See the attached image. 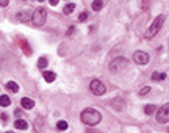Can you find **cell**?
Segmentation results:
<instances>
[{
    "label": "cell",
    "instance_id": "cell-3",
    "mask_svg": "<svg viewBox=\"0 0 169 133\" xmlns=\"http://www.w3.org/2000/svg\"><path fill=\"white\" fill-rule=\"evenodd\" d=\"M46 20H47V10L46 8H38V10H34L33 11V14H31V22L33 25H36V27H42L46 24Z\"/></svg>",
    "mask_w": 169,
    "mask_h": 133
},
{
    "label": "cell",
    "instance_id": "cell-7",
    "mask_svg": "<svg viewBox=\"0 0 169 133\" xmlns=\"http://www.w3.org/2000/svg\"><path fill=\"white\" fill-rule=\"evenodd\" d=\"M133 60H135V63H138V64H147L149 63V53H146L143 50H138L133 53Z\"/></svg>",
    "mask_w": 169,
    "mask_h": 133
},
{
    "label": "cell",
    "instance_id": "cell-20",
    "mask_svg": "<svg viewBox=\"0 0 169 133\" xmlns=\"http://www.w3.org/2000/svg\"><path fill=\"white\" fill-rule=\"evenodd\" d=\"M56 127H58V130H66L67 129V122L66 121H60L58 124H56Z\"/></svg>",
    "mask_w": 169,
    "mask_h": 133
},
{
    "label": "cell",
    "instance_id": "cell-16",
    "mask_svg": "<svg viewBox=\"0 0 169 133\" xmlns=\"http://www.w3.org/2000/svg\"><path fill=\"white\" fill-rule=\"evenodd\" d=\"M47 63H49V61H47V58H46V57H41V58L38 60V67H39V69H46Z\"/></svg>",
    "mask_w": 169,
    "mask_h": 133
},
{
    "label": "cell",
    "instance_id": "cell-21",
    "mask_svg": "<svg viewBox=\"0 0 169 133\" xmlns=\"http://www.w3.org/2000/svg\"><path fill=\"white\" fill-rule=\"evenodd\" d=\"M22 47L25 49V53H27V55H31V50H30V47H28L27 41H24V43H22Z\"/></svg>",
    "mask_w": 169,
    "mask_h": 133
},
{
    "label": "cell",
    "instance_id": "cell-22",
    "mask_svg": "<svg viewBox=\"0 0 169 133\" xmlns=\"http://www.w3.org/2000/svg\"><path fill=\"white\" fill-rule=\"evenodd\" d=\"M149 91H150V86H144L143 89L139 91V94H141V96H146L147 93H149Z\"/></svg>",
    "mask_w": 169,
    "mask_h": 133
},
{
    "label": "cell",
    "instance_id": "cell-19",
    "mask_svg": "<svg viewBox=\"0 0 169 133\" xmlns=\"http://www.w3.org/2000/svg\"><path fill=\"white\" fill-rule=\"evenodd\" d=\"M103 6V2H100V0H96V2H93V10L94 11H99Z\"/></svg>",
    "mask_w": 169,
    "mask_h": 133
},
{
    "label": "cell",
    "instance_id": "cell-10",
    "mask_svg": "<svg viewBox=\"0 0 169 133\" xmlns=\"http://www.w3.org/2000/svg\"><path fill=\"white\" fill-rule=\"evenodd\" d=\"M42 75H44V80H46V81H49V83L55 81V78H56L55 72H52V71H46V72H42Z\"/></svg>",
    "mask_w": 169,
    "mask_h": 133
},
{
    "label": "cell",
    "instance_id": "cell-12",
    "mask_svg": "<svg viewBox=\"0 0 169 133\" xmlns=\"http://www.w3.org/2000/svg\"><path fill=\"white\" fill-rule=\"evenodd\" d=\"M74 10H75V5L74 3H67L64 8H63V13H64L66 16H69V14H72L74 13Z\"/></svg>",
    "mask_w": 169,
    "mask_h": 133
},
{
    "label": "cell",
    "instance_id": "cell-6",
    "mask_svg": "<svg viewBox=\"0 0 169 133\" xmlns=\"http://www.w3.org/2000/svg\"><path fill=\"white\" fill-rule=\"evenodd\" d=\"M157 121L160 124H168V121H169V105L168 103H165L161 108H158V111H157Z\"/></svg>",
    "mask_w": 169,
    "mask_h": 133
},
{
    "label": "cell",
    "instance_id": "cell-5",
    "mask_svg": "<svg viewBox=\"0 0 169 133\" xmlns=\"http://www.w3.org/2000/svg\"><path fill=\"white\" fill-rule=\"evenodd\" d=\"M89 89H91V93L96 94V96H103L105 91H107V88H105V85L100 80H93V81H91Z\"/></svg>",
    "mask_w": 169,
    "mask_h": 133
},
{
    "label": "cell",
    "instance_id": "cell-11",
    "mask_svg": "<svg viewBox=\"0 0 169 133\" xmlns=\"http://www.w3.org/2000/svg\"><path fill=\"white\" fill-rule=\"evenodd\" d=\"M11 105V99L8 96H0V107H10Z\"/></svg>",
    "mask_w": 169,
    "mask_h": 133
},
{
    "label": "cell",
    "instance_id": "cell-23",
    "mask_svg": "<svg viewBox=\"0 0 169 133\" xmlns=\"http://www.w3.org/2000/svg\"><path fill=\"white\" fill-rule=\"evenodd\" d=\"M88 19V13H82V14L79 16V20L80 22H83V20H86Z\"/></svg>",
    "mask_w": 169,
    "mask_h": 133
},
{
    "label": "cell",
    "instance_id": "cell-14",
    "mask_svg": "<svg viewBox=\"0 0 169 133\" xmlns=\"http://www.w3.org/2000/svg\"><path fill=\"white\" fill-rule=\"evenodd\" d=\"M166 78V74H161V72H153L152 74V80L155 81H160V80H165Z\"/></svg>",
    "mask_w": 169,
    "mask_h": 133
},
{
    "label": "cell",
    "instance_id": "cell-24",
    "mask_svg": "<svg viewBox=\"0 0 169 133\" xmlns=\"http://www.w3.org/2000/svg\"><path fill=\"white\" fill-rule=\"evenodd\" d=\"M0 5H2V6H6V5H8V2H6V0H2V2H0Z\"/></svg>",
    "mask_w": 169,
    "mask_h": 133
},
{
    "label": "cell",
    "instance_id": "cell-8",
    "mask_svg": "<svg viewBox=\"0 0 169 133\" xmlns=\"http://www.w3.org/2000/svg\"><path fill=\"white\" fill-rule=\"evenodd\" d=\"M20 105H22L25 110H31V108L34 107V102H33L31 99H28V97H24V99L20 100Z\"/></svg>",
    "mask_w": 169,
    "mask_h": 133
},
{
    "label": "cell",
    "instance_id": "cell-18",
    "mask_svg": "<svg viewBox=\"0 0 169 133\" xmlns=\"http://www.w3.org/2000/svg\"><path fill=\"white\" fill-rule=\"evenodd\" d=\"M17 19H19V20H24V22H27V20L30 19V14H28V13H25V11H24V13H19V14H17Z\"/></svg>",
    "mask_w": 169,
    "mask_h": 133
},
{
    "label": "cell",
    "instance_id": "cell-4",
    "mask_svg": "<svg viewBox=\"0 0 169 133\" xmlns=\"http://www.w3.org/2000/svg\"><path fill=\"white\" fill-rule=\"evenodd\" d=\"M127 67H129V61H127V58H124V57H117L110 63V71L113 74H119Z\"/></svg>",
    "mask_w": 169,
    "mask_h": 133
},
{
    "label": "cell",
    "instance_id": "cell-17",
    "mask_svg": "<svg viewBox=\"0 0 169 133\" xmlns=\"http://www.w3.org/2000/svg\"><path fill=\"white\" fill-rule=\"evenodd\" d=\"M113 107H114L116 110H122L124 108V102L121 99H114L113 100Z\"/></svg>",
    "mask_w": 169,
    "mask_h": 133
},
{
    "label": "cell",
    "instance_id": "cell-9",
    "mask_svg": "<svg viewBox=\"0 0 169 133\" xmlns=\"http://www.w3.org/2000/svg\"><path fill=\"white\" fill-rule=\"evenodd\" d=\"M14 127H16L17 130H27L28 129V124L24 121V119H17V121L14 122Z\"/></svg>",
    "mask_w": 169,
    "mask_h": 133
},
{
    "label": "cell",
    "instance_id": "cell-13",
    "mask_svg": "<svg viewBox=\"0 0 169 133\" xmlns=\"http://www.w3.org/2000/svg\"><path fill=\"white\" fill-rule=\"evenodd\" d=\"M6 88H8L11 93H17V91H19V85L16 81H8V83H6Z\"/></svg>",
    "mask_w": 169,
    "mask_h": 133
},
{
    "label": "cell",
    "instance_id": "cell-2",
    "mask_svg": "<svg viewBox=\"0 0 169 133\" xmlns=\"http://www.w3.org/2000/svg\"><path fill=\"white\" fill-rule=\"evenodd\" d=\"M165 19H166L165 14H161V16H157V17H155V20L152 22V25L149 27V30L146 31V38H147V39L153 38L155 34H157V33L161 30V27H163V24H165Z\"/></svg>",
    "mask_w": 169,
    "mask_h": 133
},
{
    "label": "cell",
    "instance_id": "cell-1",
    "mask_svg": "<svg viewBox=\"0 0 169 133\" xmlns=\"http://www.w3.org/2000/svg\"><path fill=\"white\" fill-rule=\"evenodd\" d=\"M80 119H82L83 124L94 127V125H97L99 122L102 121V114L99 113L97 110H94V108H84L82 111V114H80Z\"/></svg>",
    "mask_w": 169,
    "mask_h": 133
},
{
    "label": "cell",
    "instance_id": "cell-15",
    "mask_svg": "<svg viewBox=\"0 0 169 133\" xmlns=\"http://www.w3.org/2000/svg\"><path fill=\"white\" fill-rule=\"evenodd\" d=\"M155 110H157V107H155V105H146V107H144V113L150 116V114H153Z\"/></svg>",
    "mask_w": 169,
    "mask_h": 133
}]
</instances>
